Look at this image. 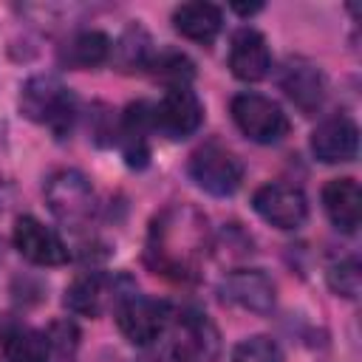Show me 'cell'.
I'll list each match as a JSON object with an SVG mask.
<instances>
[{"label":"cell","mask_w":362,"mask_h":362,"mask_svg":"<svg viewBox=\"0 0 362 362\" xmlns=\"http://www.w3.org/2000/svg\"><path fill=\"white\" fill-rule=\"evenodd\" d=\"M173 25L187 40L212 42L223 25V14L212 3H184L173 11Z\"/></svg>","instance_id":"obj_18"},{"label":"cell","mask_w":362,"mask_h":362,"mask_svg":"<svg viewBox=\"0 0 362 362\" xmlns=\"http://www.w3.org/2000/svg\"><path fill=\"white\" fill-rule=\"evenodd\" d=\"M20 113L37 124L51 127L57 136H62L71 127V119L76 113V96L68 85H62L51 74L31 76L20 90Z\"/></svg>","instance_id":"obj_2"},{"label":"cell","mask_w":362,"mask_h":362,"mask_svg":"<svg viewBox=\"0 0 362 362\" xmlns=\"http://www.w3.org/2000/svg\"><path fill=\"white\" fill-rule=\"evenodd\" d=\"M359 150V127L348 116H331L311 133V153L325 164L354 161Z\"/></svg>","instance_id":"obj_12"},{"label":"cell","mask_w":362,"mask_h":362,"mask_svg":"<svg viewBox=\"0 0 362 362\" xmlns=\"http://www.w3.org/2000/svg\"><path fill=\"white\" fill-rule=\"evenodd\" d=\"M255 212L277 226V229H297L308 218V201L300 187L291 184H263L252 198Z\"/></svg>","instance_id":"obj_10"},{"label":"cell","mask_w":362,"mask_h":362,"mask_svg":"<svg viewBox=\"0 0 362 362\" xmlns=\"http://www.w3.org/2000/svg\"><path fill=\"white\" fill-rule=\"evenodd\" d=\"M113 311H116L119 331L133 345H150V342H156L167 331L170 317H173L167 303L153 300V297H144L139 291H133L130 297H124Z\"/></svg>","instance_id":"obj_7"},{"label":"cell","mask_w":362,"mask_h":362,"mask_svg":"<svg viewBox=\"0 0 362 362\" xmlns=\"http://www.w3.org/2000/svg\"><path fill=\"white\" fill-rule=\"evenodd\" d=\"M48 209L71 226H79L93 212V187L79 170H59L45 184Z\"/></svg>","instance_id":"obj_8"},{"label":"cell","mask_w":362,"mask_h":362,"mask_svg":"<svg viewBox=\"0 0 362 362\" xmlns=\"http://www.w3.org/2000/svg\"><path fill=\"white\" fill-rule=\"evenodd\" d=\"M189 175L192 181L218 198L232 195L240 181H243V164L235 158V153H229L226 147H221L218 141H206L204 147H198L189 158Z\"/></svg>","instance_id":"obj_5"},{"label":"cell","mask_w":362,"mask_h":362,"mask_svg":"<svg viewBox=\"0 0 362 362\" xmlns=\"http://www.w3.org/2000/svg\"><path fill=\"white\" fill-rule=\"evenodd\" d=\"M170 359L173 362H212L218 354V331L198 311L170 317Z\"/></svg>","instance_id":"obj_6"},{"label":"cell","mask_w":362,"mask_h":362,"mask_svg":"<svg viewBox=\"0 0 362 362\" xmlns=\"http://www.w3.org/2000/svg\"><path fill=\"white\" fill-rule=\"evenodd\" d=\"M110 57V37L105 31H79L59 48V62L74 71L96 68Z\"/></svg>","instance_id":"obj_19"},{"label":"cell","mask_w":362,"mask_h":362,"mask_svg":"<svg viewBox=\"0 0 362 362\" xmlns=\"http://www.w3.org/2000/svg\"><path fill=\"white\" fill-rule=\"evenodd\" d=\"M45 339H48V345L57 351V354H74L76 351V342H79V334H76V328H74V322H54L51 328H48V334H45Z\"/></svg>","instance_id":"obj_25"},{"label":"cell","mask_w":362,"mask_h":362,"mask_svg":"<svg viewBox=\"0 0 362 362\" xmlns=\"http://www.w3.org/2000/svg\"><path fill=\"white\" fill-rule=\"evenodd\" d=\"M110 59L119 71H141L153 62V40L144 28H127L116 42H110Z\"/></svg>","instance_id":"obj_20"},{"label":"cell","mask_w":362,"mask_h":362,"mask_svg":"<svg viewBox=\"0 0 362 362\" xmlns=\"http://www.w3.org/2000/svg\"><path fill=\"white\" fill-rule=\"evenodd\" d=\"M232 362H283V356H280V348H277V342L272 337L257 334V337L243 339L235 348Z\"/></svg>","instance_id":"obj_23"},{"label":"cell","mask_w":362,"mask_h":362,"mask_svg":"<svg viewBox=\"0 0 362 362\" xmlns=\"http://www.w3.org/2000/svg\"><path fill=\"white\" fill-rule=\"evenodd\" d=\"M150 68H153V74L158 79L170 82V88H187V82L195 76L192 62L184 54H178V51H164V54L153 57Z\"/></svg>","instance_id":"obj_22"},{"label":"cell","mask_w":362,"mask_h":362,"mask_svg":"<svg viewBox=\"0 0 362 362\" xmlns=\"http://www.w3.org/2000/svg\"><path fill=\"white\" fill-rule=\"evenodd\" d=\"M206 249H209L206 218L187 204H173L153 218L144 260L161 277L195 280Z\"/></svg>","instance_id":"obj_1"},{"label":"cell","mask_w":362,"mask_h":362,"mask_svg":"<svg viewBox=\"0 0 362 362\" xmlns=\"http://www.w3.org/2000/svg\"><path fill=\"white\" fill-rule=\"evenodd\" d=\"M322 206L331 223L342 232H356L362 221V189L354 178H334L322 189Z\"/></svg>","instance_id":"obj_16"},{"label":"cell","mask_w":362,"mask_h":362,"mask_svg":"<svg viewBox=\"0 0 362 362\" xmlns=\"http://www.w3.org/2000/svg\"><path fill=\"white\" fill-rule=\"evenodd\" d=\"M328 286L342 294V297H356L359 294V286H362V272H359V263L356 257H348V260H339L328 269Z\"/></svg>","instance_id":"obj_24"},{"label":"cell","mask_w":362,"mask_h":362,"mask_svg":"<svg viewBox=\"0 0 362 362\" xmlns=\"http://www.w3.org/2000/svg\"><path fill=\"white\" fill-rule=\"evenodd\" d=\"M51 345L45 334L17 328L3 339V359L6 362H48Z\"/></svg>","instance_id":"obj_21"},{"label":"cell","mask_w":362,"mask_h":362,"mask_svg":"<svg viewBox=\"0 0 362 362\" xmlns=\"http://www.w3.org/2000/svg\"><path fill=\"white\" fill-rule=\"evenodd\" d=\"M133 291H136V286L124 274L116 277V274L88 272L65 288V305H68V311L82 314V317H102L105 311L116 308Z\"/></svg>","instance_id":"obj_3"},{"label":"cell","mask_w":362,"mask_h":362,"mask_svg":"<svg viewBox=\"0 0 362 362\" xmlns=\"http://www.w3.org/2000/svg\"><path fill=\"white\" fill-rule=\"evenodd\" d=\"M269 68H272V54L266 37L255 28L235 31L229 45V71L243 82H257L269 74Z\"/></svg>","instance_id":"obj_14"},{"label":"cell","mask_w":362,"mask_h":362,"mask_svg":"<svg viewBox=\"0 0 362 362\" xmlns=\"http://www.w3.org/2000/svg\"><path fill=\"white\" fill-rule=\"evenodd\" d=\"M229 113H232L238 130L257 144H274L288 130V119L280 110V105L272 102L269 96H260V93L235 96L229 105Z\"/></svg>","instance_id":"obj_4"},{"label":"cell","mask_w":362,"mask_h":362,"mask_svg":"<svg viewBox=\"0 0 362 362\" xmlns=\"http://www.w3.org/2000/svg\"><path fill=\"white\" fill-rule=\"evenodd\" d=\"M153 130V107L144 102H136L124 110L122 127H119V141L124 147V158L130 167H144L150 158L147 147V133Z\"/></svg>","instance_id":"obj_17"},{"label":"cell","mask_w":362,"mask_h":362,"mask_svg":"<svg viewBox=\"0 0 362 362\" xmlns=\"http://www.w3.org/2000/svg\"><path fill=\"white\" fill-rule=\"evenodd\" d=\"M14 246L25 260H31L37 266H62L68 260V246L59 240V235L31 215L17 218Z\"/></svg>","instance_id":"obj_11"},{"label":"cell","mask_w":362,"mask_h":362,"mask_svg":"<svg viewBox=\"0 0 362 362\" xmlns=\"http://www.w3.org/2000/svg\"><path fill=\"white\" fill-rule=\"evenodd\" d=\"M232 8H235L238 14H255V11H260L263 6H260V3H252V6H240V3H235Z\"/></svg>","instance_id":"obj_26"},{"label":"cell","mask_w":362,"mask_h":362,"mask_svg":"<svg viewBox=\"0 0 362 362\" xmlns=\"http://www.w3.org/2000/svg\"><path fill=\"white\" fill-rule=\"evenodd\" d=\"M280 88L303 113H314L325 102V76L317 65L305 59H291L286 65L280 76Z\"/></svg>","instance_id":"obj_15"},{"label":"cell","mask_w":362,"mask_h":362,"mask_svg":"<svg viewBox=\"0 0 362 362\" xmlns=\"http://www.w3.org/2000/svg\"><path fill=\"white\" fill-rule=\"evenodd\" d=\"M223 300L235 303L238 308L243 311H252V314H269L274 308V283L269 274H263L260 269H238L232 272L223 286Z\"/></svg>","instance_id":"obj_13"},{"label":"cell","mask_w":362,"mask_h":362,"mask_svg":"<svg viewBox=\"0 0 362 362\" xmlns=\"http://www.w3.org/2000/svg\"><path fill=\"white\" fill-rule=\"evenodd\" d=\"M204 122V105L189 88H170L158 105H153V130L167 139H187Z\"/></svg>","instance_id":"obj_9"}]
</instances>
